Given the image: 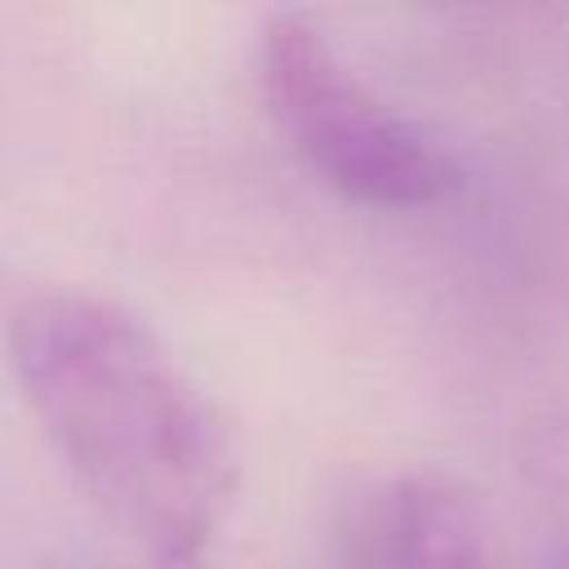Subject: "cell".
I'll list each match as a JSON object with an SVG mask.
<instances>
[{
  "instance_id": "cell-2",
  "label": "cell",
  "mask_w": 569,
  "mask_h": 569,
  "mask_svg": "<svg viewBox=\"0 0 569 569\" xmlns=\"http://www.w3.org/2000/svg\"><path fill=\"white\" fill-rule=\"evenodd\" d=\"M253 76L280 133L338 196L369 209H422L458 191V160L436 133L382 102L316 18L298 9L267 13Z\"/></svg>"
},
{
  "instance_id": "cell-1",
  "label": "cell",
  "mask_w": 569,
  "mask_h": 569,
  "mask_svg": "<svg viewBox=\"0 0 569 569\" xmlns=\"http://www.w3.org/2000/svg\"><path fill=\"white\" fill-rule=\"evenodd\" d=\"M22 400L76 489L156 569H200L236 498L227 422L129 307L53 289L9 316Z\"/></svg>"
},
{
  "instance_id": "cell-3",
  "label": "cell",
  "mask_w": 569,
  "mask_h": 569,
  "mask_svg": "<svg viewBox=\"0 0 569 569\" xmlns=\"http://www.w3.org/2000/svg\"><path fill=\"white\" fill-rule=\"evenodd\" d=\"M342 569H493V556L467 485L418 467L378 480L356 502Z\"/></svg>"
}]
</instances>
